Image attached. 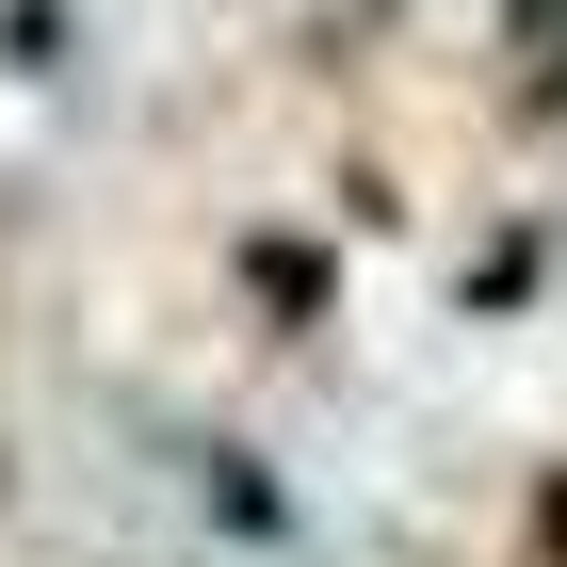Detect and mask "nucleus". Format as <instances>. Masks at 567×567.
<instances>
[{
	"mask_svg": "<svg viewBox=\"0 0 567 567\" xmlns=\"http://www.w3.org/2000/svg\"><path fill=\"white\" fill-rule=\"evenodd\" d=\"M503 49H519L535 82H551V97H567V0H503Z\"/></svg>",
	"mask_w": 567,
	"mask_h": 567,
	"instance_id": "obj_1",
	"label": "nucleus"
}]
</instances>
